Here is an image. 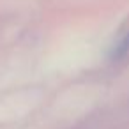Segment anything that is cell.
Instances as JSON below:
<instances>
[{
	"label": "cell",
	"mask_w": 129,
	"mask_h": 129,
	"mask_svg": "<svg viewBox=\"0 0 129 129\" xmlns=\"http://www.w3.org/2000/svg\"><path fill=\"white\" fill-rule=\"evenodd\" d=\"M129 55V30H125L120 39L113 44L111 48V53H110V58L111 60H122Z\"/></svg>",
	"instance_id": "cell-1"
}]
</instances>
